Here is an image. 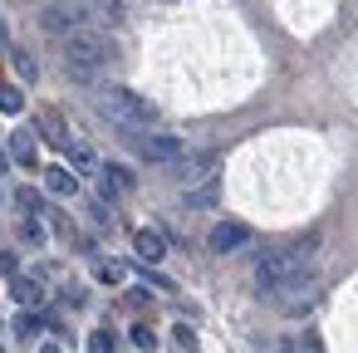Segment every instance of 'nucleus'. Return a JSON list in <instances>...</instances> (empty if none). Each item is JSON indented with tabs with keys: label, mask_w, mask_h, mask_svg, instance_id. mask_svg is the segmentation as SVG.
<instances>
[{
	"label": "nucleus",
	"mask_w": 358,
	"mask_h": 353,
	"mask_svg": "<svg viewBox=\"0 0 358 353\" xmlns=\"http://www.w3.org/2000/svg\"><path fill=\"white\" fill-rule=\"evenodd\" d=\"M172 333H177V343H182V348H192V343H196V329H192V324H177Z\"/></svg>",
	"instance_id": "22"
},
{
	"label": "nucleus",
	"mask_w": 358,
	"mask_h": 353,
	"mask_svg": "<svg viewBox=\"0 0 358 353\" xmlns=\"http://www.w3.org/2000/svg\"><path fill=\"white\" fill-rule=\"evenodd\" d=\"M128 143L143 147V157H152V162H177L187 152V143L177 133H143V138H128Z\"/></svg>",
	"instance_id": "6"
},
{
	"label": "nucleus",
	"mask_w": 358,
	"mask_h": 353,
	"mask_svg": "<svg viewBox=\"0 0 358 353\" xmlns=\"http://www.w3.org/2000/svg\"><path fill=\"white\" fill-rule=\"evenodd\" d=\"M10 172V152H0V177H6Z\"/></svg>",
	"instance_id": "24"
},
{
	"label": "nucleus",
	"mask_w": 358,
	"mask_h": 353,
	"mask_svg": "<svg viewBox=\"0 0 358 353\" xmlns=\"http://www.w3.org/2000/svg\"><path fill=\"white\" fill-rule=\"evenodd\" d=\"M0 113H10V118H15V113H25V94H20V89H10V84H0Z\"/></svg>",
	"instance_id": "16"
},
{
	"label": "nucleus",
	"mask_w": 358,
	"mask_h": 353,
	"mask_svg": "<svg viewBox=\"0 0 358 353\" xmlns=\"http://www.w3.org/2000/svg\"><path fill=\"white\" fill-rule=\"evenodd\" d=\"M40 133H45V143H50V147H64V143H69V128H64V118H59L55 108H45V113H40Z\"/></svg>",
	"instance_id": "12"
},
{
	"label": "nucleus",
	"mask_w": 358,
	"mask_h": 353,
	"mask_svg": "<svg viewBox=\"0 0 358 353\" xmlns=\"http://www.w3.org/2000/svg\"><path fill=\"white\" fill-rule=\"evenodd\" d=\"M35 329H40V314H20L15 319V333H35Z\"/></svg>",
	"instance_id": "21"
},
{
	"label": "nucleus",
	"mask_w": 358,
	"mask_h": 353,
	"mask_svg": "<svg viewBox=\"0 0 358 353\" xmlns=\"http://www.w3.org/2000/svg\"><path fill=\"white\" fill-rule=\"evenodd\" d=\"M84 20H89V10H84V0H64V6H45V10H40V30H50V35L79 30Z\"/></svg>",
	"instance_id": "4"
},
{
	"label": "nucleus",
	"mask_w": 358,
	"mask_h": 353,
	"mask_svg": "<svg viewBox=\"0 0 358 353\" xmlns=\"http://www.w3.org/2000/svg\"><path fill=\"white\" fill-rule=\"evenodd\" d=\"M45 187H50L55 196H74V192H79V177H74L69 167H45Z\"/></svg>",
	"instance_id": "13"
},
{
	"label": "nucleus",
	"mask_w": 358,
	"mask_h": 353,
	"mask_svg": "<svg viewBox=\"0 0 358 353\" xmlns=\"http://www.w3.org/2000/svg\"><path fill=\"white\" fill-rule=\"evenodd\" d=\"M103 113L108 118H118V123H128V128H152L157 123V108L143 99V94H133V89H103Z\"/></svg>",
	"instance_id": "3"
},
{
	"label": "nucleus",
	"mask_w": 358,
	"mask_h": 353,
	"mask_svg": "<svg viewBox=\"0 0 358 353\" xmlns=\"http://www.w3.org/2000/svg\"><path fill=\"white\" fill-rule=\"evenodd\" d=\"M319 236H299L294 245H285V250H270V255H260V265H255V289L270 299L275 289H285L289 280H299V275H309V270H319Z\"/></svg>",
	"instance_id": "1"
},
{
	"label": "nucleus",
	"mask_w": 358,
	"mask_h": 353,
	"mask_svg": "<svg viewBox=\"0 0 358 353\" xmlns=\"http://www.w3.org/2000/svg\"><path fill=\"white\" fill-rule=\"evenodd\" d=\"M10 162H20V167H35V133H25V128H15L10 133Z\"/></svg>",
	"instance_id": "11"
},
{
	"label": "nucleus",
	"mask_w": 358,
	"mask_h": 353,
	"mask_svg": "<svg viewBox=\"0 0 358 353\" xmlns=\"http://www.w3.org/2000/svg\"><path fill=\"white\" fill-rule=\"evenodd\" d=\"M15 206H20V211H35V206H40V192H35V187H20V192H15Z\"/></svg>",
	"instance_id": "18"
},
{
	"label": "nucleus",
	"mask_w": 358,
	"mask_h": 353,
	"mask_svg": "<svg viewBox=\"0 0 358 353\" xmlns=\"http://www.w3.org/2000/svg\"><path fill=\"white\" fill-rule=\"evenodd\" d=\"M89 353H113V333L108 329H94L89 333Z\"/></svg>",
	"instance_id": "17"
},
{
	"label": "nucleus",
	"mask_w": 358,
	"mask_h": 353,
	"mask_svg": "<svg viewBox=\"0 0 358 353\" xmlns=\"http://www.w3.org/2000/svg\"><path fill=\"white\" fill-rule=\"evenodd\" d=\"M0 275H15V250H0Z\"/></svg>",
	"instance_id": "23"
},
{
	"label": "nucleus",
	"mask_w": 358,
	"mask_h": 353,
	"mask_svg": "<svg viewBox=\"0 0 358 353\" xmlns=\"http://www.w3.org/2000/svg\"><path fill=\"white\" fill-rule=\"evenodd\" d=\"M40 353H59V343H40Z\"/></svg>",
	"instance_id": "25"
},
{
	"label": "nucleus",
	"mask_w": 358,
	"mask_h": 353,
	"mask_svg": "<svg viewBox=\"0 0 358 353\" xmlns=\"http://www.w3.org/2000/svg\"><path fill=\"white\" fill-rule=\"evenodd\" d=\"M216 162H221L216 152H196V157H192V152H182V157H177V162H167V167H172V177H177L182 187H196V182H211Z\"/></svg>",
	"instance_id": "5"
},
{
	"label": "nucleus",
	"mask_w": 358,
	"mask_h": 353,
	"mask_svg": "<svg viewBox=\"0 0 358 353\" xmlns=\"http://www.w3.org/2000/svg\"><path fill=\"white\" fill-rule=\"evenodd\" d=\"M216 201H221L216 177H211V182H201V187H187V192H182V206H187V211H211Z\"/></svg>",
	"instance_id": "9"
},
{
	"label": "nucleus",
	"mask_w": 358,
	"mask_h": 353,
	"mask_svg": "<svg viewBox=\"0 0 358 353\" xmlns=\"http://www.w3.org/2000/svg\"><path fill=\"white\" fill-rule=\"evenodd\" d=\"M64 152H69V162H74L79 172H99V157H94L84 143H64Z\"/></svg>",
	"instance_id": "15"
},
{
	"label": "nucleus",
	"mask_w": 358,
	"mask_h": 353,
	"mask_svg": "<svg viewBox=\"0 0 358 353\" xmlns=\"http://www.w3.org/2000/svg\"><path fill=\"white\" fill-rule=\"evenodd\" d=\"M20 236L35 240V245H45V226H40V221H20Z\"/></svg>",
	"instance_id": "19"
},
{
	"label": "nucleus",
	"mask_w": 358,
	"mask_h": 353,
	"mask_svg": "<svg viewBox=\"0 0 358 353\" xmlns=\"http://www.w3.org/2000/svg\"><path fill=\"white\" fill-rule=\"evenodd\" d=\"M64 59L74 64V74H79V69H103V64L118 59V45H113V35H103V30H94V25H79V30H69V40H64Z\"/></svg>",
	"instance_id": "2"
},
{
	"label": "nucleus",
	"mask_w": 358,
	"mask_h": 353,
	"mask_svg": "<svg viewBox=\"0 0 358 353\" xmlns=\"http://www.w3.org/2000/svg\"><path fill=\"white\" fill-rule=\"evenodd\" d=\"M0 353H6V348H0Z\"/></svg>",
	"instance_id": "26"
},
{
	"label": "nucleus",
	"mask_w": 358,
	"mask_h": 353,
	"mask_svg": "<svg viewBox=\"0 0 358 353\" xmlns=\"http://www.w3.org/2000/svg\"><path fill=\"white\" fill-rule=\"evenodd\" d=\"M99 177H103V182H99V192H103L108 201H113V196H123V192H133V172H128V167H118V162L99 167Z\"/></svg>",
	"instance_id": "8"
},
{
	"label": "nucleus",
	"mask_w": 358,
	"mask_h": 353,
	"mask_svg": "<svg viewBox=\"0 0 358 353\" xmlns=\"http://www.w3.org/2000/svg\"><path fill=\"white\" fill-rule=\"evenodd\" d=\"M133 343H138V348H143V353H148V348H157V333H152V329H143V324H138V329H133Z\"/></svg>",
	"instance_id": "20"
},
{
	"label": "nucleus",
	"mask_w": 358,
	"mask_h": 353,
	"mask_svg": "<svg viewBox=\"0 0 358 353\" xmlns=\"http://www.w3.org/2000/svg\"><path fill=\"white\" fill-rule=\"evenodd\" d=\"M133 250H138L143 265H157V260L167 255V240H162L157 231H138V236H133Z\"/></svg>",
	"instance_id": "10"
},
{
	"label": "nucleus",
	"mask_w": 358,
	"mask_h": 353,
	"mask_svg": "<svg viewBox=\"0 0 358 353\" xmlns=\"http://www.w3.org/2000/svg\"><path fill=\"white\" fill-rule=\"evenodd\" d=\"M10 294H15L20 304H40V299H45V289H40V280H30V275H20V270L10 275Z\"/></svg>",
	"instance_id": "14"
},
{
	"label": "nucleus",
	"mask_w": 358,
	"mask_h": 353,
	"mask_svg": "<svg viewBox=\"0 0 358 353\" xmlns=\"http://www.w3.org/2000/svg\"><path fill=\"white\" fill-rule=\"evenodd\" d=\"M206 245H211V255H231V250L250 245V226L245 221H216L211 236H206Z\"/></svg>",
	"instance_id": "7"
}]
</instances>
